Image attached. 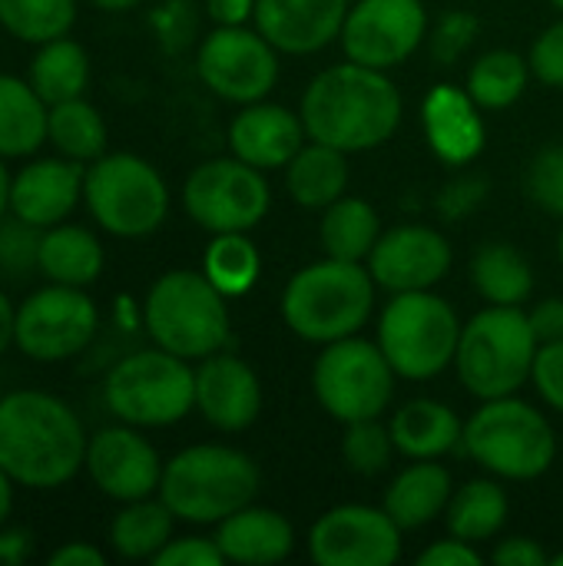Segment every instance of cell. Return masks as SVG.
I'll use <instances>...</instances> for the list:
<instances>
[{"label": "cell", "mask_w": 563, "mask_h": 566, "mask_svg": "<svg viewBox=\"0 0 563 566\" xmlns=\"http://www.w3.org/2000/svg\"><path fill=\"white\" fill-rule=\"evenodd\" d=\"M299 116L312 143L362 153L395 136L402 123V93L385 70L348 60L322 70L309 83Z\"/></svg>", "instance_id": "1"}, {"label": "cell", "mask_w": 563, "mask_h": 566, "mask_svg": "<svg viewBox=\"0 0 563 566\" xmlns=\"http://www.w3.org/2000/svg\"><path fill=\"white\" fill-rule=\"evenodd\" d=\"M80 418L53 395L13 391L0 398V468L23 488H60L86 461Z\"/></svg>", "instance_id": "2"}, {"label": "cell", "mask_w": 563, "mask_h": 566, "mask_svg": "<svg viewBox=\"0 0 563 566\" xmlns=\"http://www.w3.org/2000/svg\"><path fill=\"white\" fill-rule=\"evenodd\" d=\"M375 308V279L362 262L325 259L295 272L282 292L285 325L315 345L358 335Z\"/></svg>", "instance_id": "3"}, {"label": "cell", "mask_w": 563, "mask_h": 566, "mask_svg": "<svg viewBox=\"0 0 563 566\" xmlns=\"http://www.w3.org/2000/svg\"><path fill=\"white\" fill-rule=\"evenodd\" d=\"M259 468L249 454L226 444H196L179 451L159 481V501L189 524H219L252 504Z\"/></svg>", "instance_id": "4"}, {"label": "cell", "mask_w": 563, "mask_h": 566, "mask_svg": "<svg viewBox=\"0 0 563 566\" xmlns=\"http://www.w3.org/2000/svg\"><path fill=\"white\" fill-rule=\"evenodd\" d=\"M538 348L531 318L521 305H491L461 325L455 368L475 398L494 401L514 395L531 378Z\"/></svg>", "instance_id": "5"}, {"label": "cell", "mask_w": 563, "mask_h": 566, "mask_svg": "<svg viewBox=\"0 0 563 566\" xmlns=\"http://www.w3.org/2000/svg\"><path fill=\"white\" fill-rule=\"evenodd\" d=\"M143 322L159 348L186 361H202L229 342L226 295L206 272H166L146 295Z\"/></svg>", "instance_id": "6"}, {"label": "cell", "mask_w": 563, "mask_h": 566, "mask_svg": "<svg viewBox=\"0 0 563 566\" xmlns=\"http://www.w3.org/2000/svg\"><path fill=\"white\" fill-rule=\"evenodd\" d=\"M465 451L498 478L534 481L557 458V438L548 418L514 395L484 401L465 424Z\"/></svg>", "instance_id": "7"}, {"label": "cell", "mask_w": 563, "mask_h": 566, "mask_svg": "<svg viewBox=\"0 0 563 566\" xmlns=\"http://www.w3.org/2000/svg\"><path fill=\"white\" fill-rule=\"evenodd\" d=\"M461 322L455 308L428 292H398L378 318V345L395 375L428 381L441 375L458 352Z\"/></svg>", "instance_id": "8"}, {"label": "cell", "mask_w": 563, "mask_h": 566, "mask_svg": "<svg viewBox=\"0 0 563 566\" xmlns=\"http://www.w3.org/2000/svg\"><path fill=\"white\" fill-rule=\"evenodd\" d=\"M110 411L133 428L176 424L196 408V371L186 358L153 348L126 355L113 365L103 385Z\"/></svg>", "instance_id": "9"}, {"label": "cell", "mask_w": 563, "mask_h": 566, "mask_svg": "<svg viewBox=\"0 0 563 566\" xmlns=\"http://www.w3.org/2000/svg\"><path fill=\"white\" fill-rule=\"evenodd\" d=\"M83 199L96 222L119 239L156 232L169 212V189L163 176L133 153L93 159L83 176Z\"/></svg>", "instance_id": "10"}, {"label": "cell", "mask_w": 563, "mask_h": 566, "mask_svg": "<svg viewBox=\"0 0 563 566\" xmlns=\"http://www.w3.org/2000/svg\"><path fill=\"white\" fill-rule=\"evenodd\" d=\"M395 368L382 345L358 335L329 342L312 368L319 405L342 424L378 418L395 395Z\"/></svg>", "instance_id": "11"}, {"label": "cell", "mask_w": 563, "mask_h": 566, "mask_svg": "<svg viewBox=\"0 0 563 566\" xmlns=\"http://www.w3.org/2000/svg\"><path fill=\"white\" fill-rule=\"evenodd\" d=\"M272 192L262 169L232 159H209L196 166L183 186V206L209 232H249L269 212Z\"/></svg>", "instance_id": "12"}, {"label": "cell", "mask_w": 563, "mask_h": 566, "mask_svg": "<svg viewBox=\"0 0 563 566\" xmlns=\"http://www.w3.org/2000/svg\"><path fill=\"white\" fill-rule=\"evenodd\" d=\"M96 305L76 285L53 282L17 308V348L33 361H63L80 355L96 335Z\"/></svg>", "instance_id": "13"}, {"label": "cell", "mask_w": 563, "mask_h": 566, "mask_svg": "<svg viewBox=\"0 0 563 566\" xmlns=\"http://www.w3.org/2000/svg\"><path fill=\"white\" fill-rule=\"evenodd\" d=\"M199 80L229 103H259L279 80L275 46L246 27H219L212 30L196 53Z\"/></svg>", "instance_id": "14"}, {"label": "cell", "mask_w": 563, "mask_h": 566, "mask_svg": "<svg viewBox=\"0 0 563 566\" xmlns=\"http://www.w3.org/2000/svg\"><path fill=\"white\" fill-rule=\"evenodd\" d=\"M309 557L319 566H392L402 557V527L385 507L342 504L312 524Z\"/></svg>", "instance_id": "15"}, {"label": "cell", "mask_w": 563, "mask_h": 566, "mask_svg": "<svg viewBox=\"0 0 563 566\" xmlns=\"http://www.w3.org/2000/svg\"><path fill=\"white\" fill-rule=\"evenodd\" d=\"M425 30L428 17L421 0H358L348 7L342 46L362 66L392 70L421 46Z\"/></svg>", "instance_id": "16"}, {"label": "cell", "mask_w": 563, "mask_h": 566, "mask_svg": "<svg viewBox=\"0 0 563 566\" xmlns=\"http://www.w3.org/2000/svg\"><path fill=\"white\" fill-rule=\"evenodd\" d=\"M451 269V245L438 229L428 226H398L378 235L368 272L375 285L388 292H428Z\"/></svg>", "instance_id": "17"}, {"label": "cell", "mask_w": 563, "mask_h": 566, "mask_svg": "<svg viewBox=\"0 0 563 566\" xmlns=\"http://www.w3.org/2000/svg\"><path fill=\"white\" fill-rule=\"evenodd\" d=\"M93 484L113 501H143L159 491L163 464L156 448L133 428H103L86 444V461Z\"/></svg>", "instance_id": "18"}, {"label": "cell", "mask_w": 563, "mask_h": 566, "mask_svg": "<svg viewBox=\"0 0 563 566\" xmlns=\"http://www.w3.org/2000/svg\"><path fill=\"white\" fill-rule=\"evenodd\" d=\"M196 408L219 431H246L262 408L256 371L236 355H209L196 371Z\"/></svg>", "instance_id": "19"}, {"label": "cell", "mask_w": 563, "mask_h": 566, "mask_svg": "<svg viewBox=\"0 0 563 566\" xmlns=\"http://www.w3.org/2000/svg\"><path fill=\"white\" fill-rule=\"evenodd\" d=\"M256 30L282 53H315L342 36L348 0H256Z\"/></svg>", "instance_id": "20"}, {"label": "cell", "mask_w": 563, "mask_h": 566, "mask_svg": "<svg viewBox=\"0 0 563 566\" xmlns=\"http://www.w3.org/2000/svg\"><path fill=\"white\" fill-rule=\"evenodd\" d=\"M305 123L279 103H249L229 126V149L256 169H285L305 146Z\"/></svg>", "instance_id": "21"}, {"label": "cell", "mask_w": 563, "mask_h": 566, "mask_svg": "<svg viewBox=\"0 0 563 566\" xmlns=\"http://www.w3.org/2000/svg\"><path fill=\"white\" fill-rule=\"evenodd\" d=\"M86 169L76 159H40L10 182V209L37 229L60 226L83 196Z\"/></svg>", "instance_id": "22"}, {"label": "cell", "mask_w": 563, "mask_h": 566, "mask_svg": "<svg viewBox=\"0 0 563 566\" xmlns=\"http://www.w3.org/2000/svg\"><path fill=\"white\" fill-rule=\"evenodd\" d=\"M481 106L471 99L468 90H458L451 83H438L421 106L425 133L435 149V156L448 166H468L484 149V119L478 113Z\"/></svg>", "instance_id": "23"}, {"label": "cell", "mask_w": 563, "mask_h": 566, "mask_svg": "<svg viewBox=\"0 0 563 566\" xmlns=\"http://www.w3.org/2000/svg\"><path fill=\"white\" fill-rule=\"evenodd\" d=\"M216 544L229 564L269 566L282 564L295 547V531L289 517L269 507H242L219 521Z\"/></svg>", "instance_id": "24"}, {"label": "cell", "mask_w": 563, "mask_h": 566, "mask_svg": "<svg viewBox=\"0 0 563 566\" xmlns=\"http://www.w3.org/2000/svg\"><path fill=\"white\" fill-rule=\"evenodd\" d=\"M392 441L395 448L411 458V461H435L445 458L448 451H455L465 438V424L458 421V415L441 405V401H408L395 411L392 424Z\"/></svg>", "instance_id": "25"}, {"label": "cell", "mask_w": 563, "mask_h": 566, "mask_svg": "<svg viewBox=\"0 0 563 566\" xmlns=\"http://www.w3.org/2000/svg\"><path fill=\"white\" fill-rule=\"evenodd\" d=\"M451 474L435 461H415L385 491V511L402 531H418L441 517L451 504Z\"/></svg>", "instance_id": "26"}, {"label": "cell", "mask_w": 563, "mask_h": 566, "mask_svg": "<svg viewBox=\"0 0 563 566\" xmlns=\"http://www.w3.org/2000/svg\"><path fill=\"white\" fill-rule=\"evenodd\" d=\"M348 153L312 143L302 146L285 166V186L292 199L305 209H329L348 189Z\"/></svg>", "instance_id": "27"}, {"label": "cell", "mask_w": 563, "mask_h": 566, "mask_svg": "<svg viewBox=\"0 0 563 566\" xmlns=\"http://www.w3.org/2000/svg\"><path fill=\"white\" fill-rule=\"evenodd\" d=\"M50 282L90 285L103 272V245L83 226H50L40 239V265Z\"/></svg>", "instance_id": "28"}, {"label": "cell", "mask_w": 563, "mask_h": 566, "mask_svg": "<svg viewBox=\"0 0 563 566\" xmlns=\"http://www.w3.org/2000/svg\"><path fill=\"white\" fill-rule=\"evenodd\" d=\"M50 109L33 86L0 73V156H30L46 139Z\"/></svg>", "instance_id": "29"}, {"label": "cell", "mask_w": 563, "mask_h": 566, "mask_svg": "<svg viewBox=\"0 0 563 566\" xmlns=\"http://www.w3.org/2000/svg\"><path fill=\"white\" fill-rule=\"evenodd\" d=\"M86 80H90V56L76 40L56 36L40 43V53L30 63V86L40 93L46 106L76 99L86 90Z\"/></svg>", "instance_id": "30"}, {"label": "cell", "mask_w": 563, "mask_h": 566, "mask_svg": "<svg viewBox=\"0 0 563 566\" xmlns=\"http://www.w3.org/2000/svg\"><path fill=\"white\" fill-rule=\"evenodd\" d=\"M378 235H382V219H378L375 206L365 202V199H355V196L335 199L325 209L322 229H319V239H322L325 252L332 259H348V262L368 259Z\"/></svg>", "instance_id": "31"}, {"label": "cell", "mask_w": 563, "mask_h": 566, "mask_svg": "<svg viewBox=\"0 0 563 566\" xmlns=\"http://www.w3.org/2000/svg\"><path fill=\"white\" fill-rule=\"evenodd\" d=\"M471 282L491 305H524L534 292V272L528 259L508 242L478 249L471 259Z\"/></svg>", "instance_id": "32"}, {"label": "cell", "mask_w": 563, "mask_h": 566, "mask_svg": "<svg viewBox=\"0 0 563 566\" xmlns=\"http://www.w3.org/2000/svg\"><path fill=\"white\" fill-rule=\"evenodd\" d=\"M445 524L451 537L481 544L501 534L508 524V494L494 481H471L461 491L451 494V504L445 511Z\"/></svg>", "instance_id": "33"}, {"label": "cell", "mask_w": 563, "mask_h": 566, "mask_svg": "<svg viewBox=\"0 0 563 566\" xmlns=\"http://www.w3.org/2000/svg\"><path fill=\"white\" fill-rule=\"evenodd\" d=\"M176 514L163 501H129L110 527V544L126 560H153L173 537Z\"/></svg>", "instance_id": "34"}, {"label": "cell", "mask_w": 563, "mask_h": 566, "mask_svg": "<svg viewBox=\"0 0 563 566\" xmlns=\"http://www.w3.org/2000/svg\"><path fill=\"white\" fill-rule=\"evenodd\" d=\"M46 136L66 159L76 163H93L106 149V123L96 113V106L83 103L80 96L50 106Z\"/></svg>", "instance_id": "35"}, {"label": "cell", "mask_w": 563, "mask_h": 566, "mask_svg": "<svg viewBox=\"0 0 563 566\" xmlns=\"http://www.w3.org/2000/svg\"><path fill=\"white\" fill-rule=\"evenodd\" d=\"M531 80V63L514 50L484 53L468 73V93L481 109H504L521 99Z\"/></svg>", "instance_id": "36"}, {"label": "cell", "mask_w": 563, "mask_h": 566, "mask_svg": "<svg viewBox=\"0 0 563 566\" xmlns=\"http://www.w3.org/2000/svg\"><path fill=\"white\" fill-rule=\"evenodd\" d=\"M262 259L252 239H246V232H219L202 259V272L206 279L226 295V298H239L246 295L256 279H259Z\"/></svg>", "instance_id": "37"}, {"label": "cell", "mask_w": 563, "mask_h": 566, "mask_svg": "<svg viewBox=\"0 0 563 566\" xmlns=\"http://www.w3.org/2000/svg\"><path fill=\"white\" fill-rule=\"evenodd\" d=\"M73 20L76 0H0V23L27 43L66 36Z\"/></svg>", "instance_id": "38"}, {"label": "cell", "mask_w": 563, "mask_h": 566, "mask_svg": "<svg viewBox=\"0 0 563 566\" xmlns=\"http://www.w3.org/2000/svg\"><path fill=\"white\" fill-rule=\"evenodd\" d=\"M395 451H398V448H395V441H392V431L382 428L378 418L345 424L342 458H345V464H348L355 474H365V478L382 474V471L392 464V454H395Z\"/></svg>", "instance_id": "39"}, {"label": "cell", "mask_w": 563, "mask_h": 566, "mask_svg": "<svg viewBox=\"0 0 563 566\" xmlns=\"http://www.w3.org/2000/svg\"><path fill=\"white\" fill-rule=\"evenodd\" d=\"M40 239L37 226L20 216L0 219V272L7 279H23L33 265H40Z\"/></svg>", "instance_id": "40"}, {"label": "cell", "mask_w": 563, "mask_h": 566, "mask_svg": "<svg viewBox=\"0 0 563 566\" xmlns=\"http://www.w3.org/2000/svg\"><path fill=\"white\" fill-rule=\"evenodd\" d=\"M528 196L551 216L563 219V143L534 156L528 169Z\"/></svg>", "instance_id": "41"}, {"label": "cell", "mask_w": 563, "mask_h": 566, "mask_svg": "<svg viewBox=\"0 0 563 566\" xmlns=\"http://www.w3.org/2000/svg\"><path fill=\"white\" fill-rule=\"evenodd\" d=\"M478 30H481V20L471 10H451V13H445L438 20L435 33H431V56L441 66H451L475 43Z\"/></svg>", "instance_id": "42"}, {"label": "cell", "mask_w": 563, "mask_h": 566, "mask_svg": "<svg viewBox=\"0 0 563 566\" xmlns=\"http://www.w3.org/2000/svg\"><path fill=\"white\" fill-rule=\"evenodd\" d=\"M531 73L548 83V86H563V20L548 27L534 46H531Z\"/></svg>", "instance_id": "43"}, {"label": "cell", "mask_w": 563, "mask_h": 566, "mask_svg": "<svg viewBox=\"0 0 563 566\" xmlns=\"http://www.w3.org/2000/svg\"><path fill=\"white\" fill-rule=\"evenodd\" d=\"M156 566H222L226 557L212 541L206 537H183V541H169L156 557H153Z\"/></svg>", "instance_id": "44"}, {"label": "cell", "mask_w": 563, "mask_h": 566, "mask_svg": "<svg viewBox=\"0 0 563 566\" xmlns=\"http://www.w3.org/2000/svg\"><path fill=\"white\" fill-rule=\"evenodd\" d=\"M531 378H534L541 398L563 415V338L538 348Z\"/></svg>", "instance_id": "45"}, {"label": "cell", "mask_w": 563, "mask_h": 566, "mask_svg": "<svg viewBox=\"0 0 563 566\" xmlns=\"http://www.w3.org/2000/svg\"><path fill=\"white\" fill-rule=\"evenodd\" d=\"M488 196V182L478 179V176H461L455 182H448L438 196V212L445 219H465L471 216Z\"/></svg>", "instance_id": "46"}, {"label": "cell", "mask_w": 563, "mask_h": 566, "mask_svg": "<svg viewBox=\"0 0 563 566\" xmlns=\"http://www.w3.org/2000/svg\"><path fill=\"white\" fill-rule=\"evenodd\" d=\"M481 564V554L475 551V544L468 541H438L431 544L428 551L418 554V566H478Z\"/></svg>", "instance_id": "47"}, {"label": "cell", "mask_w": 563, "mask_h": 566, "mask_svg": "<svg viewBox=\"0 0 563 566\" xmlns=\"http://www.w3.org/2000/svg\"><path fill=\"white\" fill-rule=\"evenodd\" d=\"M491 560L498 566H548L551 557L544 554V547L531 537H508L494 547Z\"/></svg>", "instance_id": "48"}, {"label": "cell", "mask_w": 563, "mask_h": 566, "mask_svg": "<svg viewBox=\"0 0 563 566\" xmlns=\"http://www.w3.org/2000/svg\"><path fill=\"white\" fill-rule=\"evenodd\" d=\"M528 318H531V328H534L538 345L561 342L563 338V298H544Z\"/></svg>", "instance_id": "49"}, {"label": "cell", "mask_w": 563, "mask_h": 566, "mask_svg": "<svg viewBox=\"0 0 563 566\" xmlns=\"http://www.w3.org/2000/svg\"><path fill=\"white\" fill-rule=\"evenodd\" d=\"M219 27H242L256 13V0H206Z\"/></svg>", "instance_id": "50"}, {"label": "cell", "mask_w": 563, "mask_h": 566, "mask_svg": "<svg viewBox=\"0 0 563 566\" xmlns=\"http://www.w3.org/2000/svg\"><path fill=\"white\" fill-rule=\"evenodd\" d=\"M106 564V557L96 551V547H90V544H66V547H60L53 557H50V566H103Z\"/></svg>", "instance_id": "51"}, {"label": "cell", "mask_w": 563, "mask_h": 566, "mask_svg": "<svg viewBox=\"0 0 563 566\" xmlns=\"http://www.w3.org/2000/svg\"><path fill=\"white\" fill-rule=\"evenodd\" d=\"M30 534L27 531H3L0 534V566H17L30 557Z\"/></svg>", "instance_id": "52"}, {"label": "cell", "mask_w": 563, "mask_h": 566, "mask_svg": "<svg viewBox=\"0 0 563 566\" xmlns=\"http://www.w3.org/2000/svg\"><path fill=\"white\" fill-rule=\"evenodd\" d=\"M13 338H17V312H13L10 298L0 292V355L10 348Z\"/></svg>", "instance_id": "53"}, {"label": "cell", "mask_w": 563, "mask_h": 566, "mask_svg": "<svg viewBox=\"0 0 563 566\" xmlns=\"http://www.w3.org/2000/svg\"><path fill=\"white\" fill-rule=\"evenodd\" d=\"M10 484H13V478L0 468V524L10 517V507H13V488Z\"/></svg>", "instance_id": "54"}, {"label": "cell", "mask_w": 563, "mask_h": 566, "mask_svg": "<svg viewBox=\"0 0 563 566\" xmlns=\"http://www.w3.org/2000/svg\"><path fill=\"white\" fill-rule=\"evenodd\" d=\"M10 176H7V166L0 163V219H3V209L10 206Z\"/></svg>", "instance_id": "55"}, {"label": "cell", "mask_w": 563, "mask_h": 566, "mask_svg": "<svg viewBox=\"0 0 563 566\" xmlns=\"http://www.w3.org/2000/svg\"><path fill=\"white\" fill-rule=\"evenodd\" d=\"M100 10H113V13H119V10H129V7H136V3H143V0H93Z\"/></svg>", "instance_id": "56"}, {"label": "cell", "mask_w": 563, "mask_h": 566, "mask_svg": "<svg viewBox=\"0 0 563 566\" xmlns=\"http://www.w3.org/2000/svg\"><path fill=\"white\" fill-rule=\"evenodd\" d=\"M551 564H554V566H563V554H557V557H551Z\"/></svg>", "instance_id": "57"}, {"label": "cell", "mask_w": 563, "mask_h": 566, "mask_svg": "<svg viewBox=\"0 0 563 566\" xmlns=\"http://www.w3.org/2000/svg\"><path fill=\"white\" fill-rule=\"evenodd\" d=\"M557 249H561V265H563V229H561V242H557Z\"/></svg>", "instance_id": "58"}, {"label": "cell", "mask_w": 563, "mask_h": 566, "mask_svg": "<svg viewBox=\"0 0 563 566\" xmlns=\"http://www.w3.org/2000/svg\"><path fill=\"white\" fill-rule=\"evenodd\" d=\"M551 3H554V7H557V10L563 13V0H551Z\"/></svg>", "instance_id": "59"}]
</instances>
